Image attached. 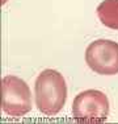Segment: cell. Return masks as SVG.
Wrapping results in <instances>:
<instances>
[{
  "instance_id": "4",
  "label": "cell",
  "mask_w": 118,
  "mask_h": 124,
  "mask_svg": "<svg viewBox=\"0 0 118 124\" xmlns=\"http://www.w3.org/2000/svg\"><path fill=\"white\" fill-rule=\"evenodd\" d=\"M85 62L97 74L114 75L118 73V44L111 40H96L85 50Z\"/></svg>"
},
{
  "instance_id": "3",
  "label": "cell",
  "mask_w": 118,
  "mask_h": 124,
  "mask_svg": "<svg viewBox=\"0 0 118 124\" xmlns=\"http://www.w3.org/2000/svg\"><path fill=\"white\" fill-rule=\"evenodd\" d=\"M72 115L79 123H104L109 115V100L98 90H85L76 95Z\"/></svg>"
},
{
  "instance_id": "2",
  "label": "cell",
  "mask_w": 118,
  "mask_h": 124,
  "mask_svg": "<svg viewBox=\"0 0 118 124\" xmlns=\"http://www.w3.org/2000/svg\"><path fill=\"white\" fill-rule=\"evenodd\" d=\"M1 108L13 117H21L32 110L30 88L24 79L7 75L1 81Z\"/></svg>"
},
{
  "instance_id": "5",
  "label": "cell",
  "mask_w": 118,
  "mask_h": 124,
  "mask_svg": "<svg viewBox=\"0 0 118 124\" xmlns=\"http://www.w3.org/2000/svg\"><path fill=\"white\" fill-rule=\"evenodd\" d=\"M100 21L110 29H118V0H104L97 7Z\"/></svg>"
},
{
  "instance_id": "1",
  "label": "cell",
  "mask_w": 118,
  "mask_h": 124,
  "mask_svg": "<svg viewBox=\"0 0 118 124\" xmlns=\"http://www.w3.org/2000/svg\"><path fill=\"white\" fill-rule=\"evenodd\" d=\"M35 104L43 115L54 116L63 108L67 99V85L57 70L46 69L35 81Z\"/></svg>"
}]
</instances>
